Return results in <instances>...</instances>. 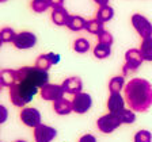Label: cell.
<instances>
[{"label":"cell","mask_w":152,"mask_h":142,"mask_svg":"<svg viewBox=\"0 0 152 142\" xmlns=\"http://www.w3.org/2000/svg\"><path fill=\"white\" fill-rule=\"evenodd\" d=\"M124 89L126 103L132 111L145 112L152 106V85L148 80L132 79Z\"/></svg>","instance_id":"cell-1"},{"label":"cell","mask_w":152,"mask_h":142,"mask_svg":"<svg viewBox=\"0 0 152 142\" xmlns=\"http://www.w3.org/2000/svg\"><path fill=\"white\" fill-rule=\"evenodd\" d=\"M38 93V87L28 81H16L10 88V100L14 106L23 108Z\"/></svg>","instance_id":"cell-2"},{"label":"cell","mask_w":152,"mask_h":142,"mask_svg":"<svg viewBox=\"0 0 152 142\" xmlns=\"http://www.w3.org/2000/svg\"><path fill=\"white\" fill-rule=\"evenodd\" d=\"M18 81H28L38 88H42L49 81V73L46 70L38 69L37 66H22L16 70Z\"/></svg>","instance_id":"cell-3"},{"label":"cell","mask_w":152,"mask_h":142,"mask_svg":"<svg viewBox=\"0 0 152 142\" xmlns=\"http://www.w3.org/2000/svg\"><path fill=\"white\" fill-rule=\"evenodd\" d=\"M142 57L139 49H129L125 53V64L122 66V76H129L134 73L142 64Z\"/></svg>","instance_id":"cell-4"},{"label":"cell","mask_w":152,"mask_h":142,"mask_svg":"<svg viewBox=\"0 0 152 142\" xmlns=\"http://www.w3.org/2000/svg\"><path fill=\"white\" fill-rule=\"evenodd\" d=\"M122 125L120 117L115 114H104L96 120V126H98L99 131L104 133V134H110L114 130H117L118 127Z\"/></svg>","instance_id":"cell-5"},{"label":"cell","mask_w":152,"mask_h":142,"mask_svg":"<svg viewBox=\"0 0 152 142\" xmlns=\"http://www.w3.org/2000/svg\"><path fill=\"white\" fill-rule=\"evenodd\" d=\"M132 26L134 27V30L139 33V35L142 39L152 37V23L141 14L132 15Z\"/></svg>","instance_id":"cell-6"},{"label":"cell","mask_w":152,"mask_h":142,"mask_svg":"<svg viewBox=\"0 0 152 142\" xmlns=\"http://www.w3.org/2000/svg\"><path fill=\"white\" fill-rule=\"evenodd\" d=\"M19 118H20L23 125H26L27 127L35 129L37 126L41 125V112L34 107H23L20 110Z\"/></svg>","instance_id":"cell-7"},{"label":"cell","mask_w":152,"mask_h":142,"mask_svg":"<svg viewBox=\"0 0 152 142\" xmlns=\"http://www.w3.org/2000/svg\"><path fill=\"white\" fill-rule=\"evenodd\" d=\"M12 43L16 49H20V50L31 49L37 43V37L31 31H20V33H16V37Z\"/></svg>","instance_id":"cell-8"},{"label":"cell","mask_w":152,"mask_h":142,"mask_svg":"<svg viewBox=\"0 0 152 142\" xmlns=\"http://www.w3.org/2000/svg\"><path fill=\"white\" fill-rule=\"evenodd\" d=\"M41 93V98L44 100H49V101H57L60 100V99L64 98V89L61 85L58 84H49L48 83L46 85H44L39 91Z\"/></svg>","instance_id":"cell-9"},{"label":"cell","mask_w":152,"mask_h":142,"mask_svg":"<svg viewBox=\"0 0 152 142\" xmlns=\"http://www.w3.org/2000/svg\"><path fill=\"white\" fill-rule=\"evenodd\" d=\"M92 106V99L88 93L80 92V93L75 95V98L72 100V110L76 114H86L91 108Z\"/></svg>","instance_id":"cell-10"},{"label":"cell","mask_w":152,"mask_h":142,"mask_svg":"<svg viewBox=\"0 0 152 142\" xmlns=\"http://www.w3.org/2000/svg\"><path fill=\"white\" fill-rule=\"evenodd\" d=\"M57 135V130L54 127L39 125L34 129V138L35 142H52Z\"/></svg>","instance_id":"cell-11"},{"label":"cell","mask_w":152,"mask_h":142,"mask_svg":"<svg viewBox=\"0 0 152 142\" xmlns=\"http://www.w3.org/2000/svg\"><path fill=\"white\" fill-rule=\"evenodd\" d=\"M60 62V56L58 54H54V53H48V54H41L35 60V66L38 69H42V70H49L53 65Z\"/></svg>","instance_id":"cell-12"},{"label":"cell","mask_w":152,"mask_h":142,"mask_svg":"<svg viewBox=\"0 0 152 142\" xmlns=\"http://www.w3.org/2000/svg\"><path fill=\"white\" fill-rule=\"evenodd\" d=\"M107 110L110 114H115V115H120L125 110V100L121 93H110L107 99Z\"/></svg>","instance_id":"cell-13"},{"label":"cell","mask_w":152,"mask_h":142,"mask_svg":"<svg viewBox=\"0 0 152 142\" xmlns=\"http://www.w3.org/2000/svg\"><path fill=\"white\" fill-rule=\"evenodd\" d=\"M61 87H63V89H64L65 93L77 95V93H80L82 89H83V83L79 77L73 76V77H68V79L64 80L63 84H61Z\"/></svg>","instance_id":"cell-14"},{"label":"cell","mask_w":152,"mask_h":142,"mask_svg":"<svg viewBox=\"0 0 152 142\" xmlns=\"http://www.w3.org/2000/svg\"><path fill=\"white\" fill-rule=\"evenodd\" d=\"M18 81V73L14 69H3L0 70V85L6 87V88H11L15 83Z\"/></svg>","instance_id":"cell-15"},{"label":"cell","mask_w":152,"mask_h":142,"mask_svg":"<svg viewBox=\"0 0 152 142\" xmlns=\"http://www.w3.org/2000/svg\"><path fill=\"white\" fill-rule=\"evenodd\" d=\"M69 18V14L64 7H58V8H53L50 14V19L52 22L57 26H65L66 20Z\"/></svg>","instance_id":"cell-16"},{"label":"cell","mask_w":152,"mask_h":142,"mask_svg":"<svg viewBox=\"0 0 152 142\" xmlns=\"http://www.w3.org/2000/svg\"><path fill=\"white\" fill-rule=\"evenodd\" d=\"M86 20L84 18L79 15H69L68 20H66V27L69 28L71 31H82V30H86Z\"/></svg>","instance_id":"cell-17"},{"label":"cell","mask_w":152,"mask_h":142,"mask_svg":"<svg viewBox=\"0 0 152 142\" xmlns=\"http://www.w3.org/2000/svg\"><path fill=\"white\" fill-rule=\"evenodd\" d=\"M53 110L58 115H68L72 112V101L66 100V99H60L57 101H53Z\"/></svg>","instance_id":"cell-18"},{"label":"cell","mask_w":152,"mask_h":142,"mask_svg":"<svg viewBox=\"0 0 152 142\" xmlns=\"http://www.w3.org/2000/svg\"><path fill=\"white\" fill-rule=\"evenodd\" d=\"M113 16H114V9L110 6L99 7L96 14H95V19H98L99 22H102V23L109 22L110 19H113Z\"/></svg>","instance_id":"cell-19"},{"label":"cell","mask_w":152,"mask_h":142,"mask_svg":"<svg viewBox=\"0 0 152 142\" xmlns=\"http://www.w3.org/2000/svg\"><path fill=\"white\" fill-rule=\"evenodd\" d=\"M139 50H140V53H141L142 60L152 62V37L142 39Z\"/></svg>","instance_id":"cell-20"},{"label":"cell","mask_w":152,"mask_h":142,"mask_svg":"<svg viewBox=\"0 0 152 142\" xmlns=\"http://www.w3.org/2000/svg\"><path fill=\"white\" fill-rule=\"evenodd\" d=\"M125 84V79L124 76H114L109 83V91L110 93H121V89L124 88Z\"/></svg>","instance_id":"cell-21"},{"label":"cell","mask_w":152,"mask_h":142,"mask_svg":"<svg viewBox=\"0 0 152 142\" xmlns=\"http://www.w3.org/2000/svg\"><path fill=\"white\" fill-rule=\"evenodd\" d=\"M103 25L104 23L99 22L98 19H90V20H87V23H86V30H87L90 34L98 35L104 30Z\"/></svg>","instance_id":"cell-22"},{"label":"cell","mask_w":152,"mask_h":142,"mask_svg":"<svg viewBox=\"0 0 152 142\" xmlns=\"http://www.w3.org/2000/svg\"><path fill=\"white\" fill-rule=\"evenodd\" d=\"M111 54V46L110 45H104V43H98L95 45L94 47V56L99 60H103V58H107Z\"/></svg>","instance_id":"cell-23"},{"label":"cell","mask_w":152,"mask_h":142,"mask_svg":"<svg viewBox=\"0 0 152 142\" xmlns=\"http://www.w3.org/2000/svg\"><path fill=\"white\" fill-rule=\"evenodd\" d=\"M73 50L76 53H87L90 50V42L86 39V38H77L75 42H73Z\"/></svg>","instance_id":"cell-24"},{"label":"cell","mask_w":152,"mask_h":142,"mask_svg":"<svg viewBox=\"0 0 152 142\" xmlns=\"http://www.w3.org/2000/svg\"><path fill=\"white\" fill-rule=\"evenodd\" d=\"M30 6H31L33 11L37 14H42V12H45L46 9L50 8V4H49L48 0H33Z\"/></svg>","instance_id":"cell-25"},{"label":"cell","mask_w":152,"mask_h":142,"mask_svg":"<svg viewBox=\"0 0 152 142\" xmlns=\"http://www.w3.org/2000/svg\"><path fill=\"white\" fill-rule=\"evenodd\" d=\"M15 37H16V33L11 27H3L0 30V39H1V42H7V43L8 42H14Z\"/></svg>","instance_id":"cell-26"},{"label":"cell","mask_w":152,"mask_h":142,"mask_svg":"<svg viewBox=\"0 0 152 142\" xmlns=\"http://www.w3.org/2000/svg\"><path fill=\"white\" fill-rule=\"evenodd\" d=\"M121 119V122L122 123H126V125H132V123H134V120H136V114H134V111H132L129 108V110H125L122 111V112L118 115Z\"/></svg>","instance_id":"cell-27"},{"label":"cell","mask_w":152,"mask_h":142,"mask_svg":"<svg viewBox=\"0 0 152 142\" xmlns=\"http://www.w3.org/2000/svg\"><path fill=\"white\" fill-rule=\"evenodd\" d=\"M134 142H152V134L148 130H140L134 134Z\"/></svg>","instance_id":"cell-28"},{"label":"cell","mask_w":152,"mask_h":142,"mask_svg":"<svg viewBox=\"0 0 152 142\" xmlns=\"http://www.w3.org/2000/svg\"><path fill=\"white\" fill-rule=\"evenodd\" d=\"M98 41H99V43L110 45V46H111V43H113V41H114V38H113V35H111L109 31L103 30L101 34H98Z\"/></svg>","instance_id":"cell-29"},{"label":"cell","mask_w":152,"mask_h":142,"mask_svg":"<svg viewBox=\"0 0 152 142\" xmlns=\"http://www.w3.org/2000/svg\"><path fill=\"white\" fill-rule=\"evenodd\" d=\"M7 119H8V110L4 107L3 104H0V125L4 123Z\"/></svg>","instance_id":"cell-30"},{"label":"cell","mask_w":152,"mask_h":142,"mask_svg":"<svg viewBox=\"0 0 152 142\" xmlns=\"http://www.w3.org/2000/svg\"><path fill=\"white\" fill-rule=\"evenodd\" d=\"M79 142H96V138H95L92 134H84V135L79 139Z\"/></svg>","instance_id":"cell-31"},{"label":"cell","mask_w":152,"mask_h":142,"mask_svg":"<svg viewBox=\"0 0 152 142\" xmlns=\"http://www.w3.org/2000/svg\"><path fill=\"white\" fill-rule=\"evenodd\" d=\"M48 1H49L52 8H58V7H63L65 0H48Z\"/></svg>","instance_id":"cell-32"},{"label":"cell","mask_w":152,"mask_h":142,"mask_svg":"<svg viewBox=\"0 0 152 142\" xmlns=\"http://www.w3.org/2000/svg\"><path fill=\"white\" fill-rule=\"evenodd\" d=\"M94 1L98 4L99 7H103V6H109V1H110V0H94Z\"/></svg>","instance_id":"cell-33"},{"label":"cell","mask_w":152,"mask_h":142,"mask_svg":"<svg viewBox=\"0 0 152 142\" xmlns=\"http://www.w3.org/2000/svg\"><path fill=\"white\" fill-rule=\"evenodd\" d=\"M16 142H26V141H23V139H18Z\"/></svg>","instance_id":"cell-34"},{"label":"cell","mask_w":152,"mask_h":142,"mask_svg":"<svg viewBox=\"0 0 152 142\" xmlns=\"http://www.w3.org/2000/svg\"><path fill=\"white\" fill-rule=\"evenodd\" d=\"M7 0H0V3H6Z\"/></svg>","instance_id":"cell-35"},{"label":"cell","mask_w":152,"mask_h":142,"mask_svg":"<svg viewBox=\"0 0 152 142\" xmlns=\"http://www.w3.org/2000/svg\"><path fill=\"white\" fill-rule=\"evenodd\" d=\"M1 89H3V87H1V85H0V91H1Z\"/></svg>","instance_id":"cell-36"},{"label":"cell","mask_w":152,"mask_h":142,"mask_svg":"<svg viewBox=\"0 0 152 142\" xmlns=\"http://www.w3.org/2000/svg\"><path fill=\"white\" fill-rule=\"evenodd\" d=\"M1 43H3V42H1V39H0V46H1Z\"/></svg>","instance_id":"cell-37"}]
</instances>
